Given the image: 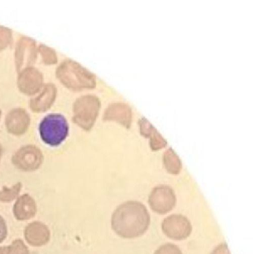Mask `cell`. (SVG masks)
Listing matches in <instances>:
<instances>
[{
	"label": "cell",
	"instance_id": "cell-1",
	"mask_svg": "<svg viewBox=\"0 0 253 254\" xmlns=\"http://www.w3.org/2000/svg\"><path fill=\"white\" fill-rule=\"evenodd\" d=\"M150 224V214L141 202H125L119 205L112 215V229L124 239H135L142 236Z\"/></svg>",
	"mask_w": 253,
	"mask_h": 254
},
{
	"label": "cell",
	"instance_id": "cell-2",
	"mask_svg": "<svg viewBox=\"0 0 253 254\" xmlns=\"http://www.w3.org/2000/svg\"><path fill=\"white\" fill-rule=\"evenodd\" d=\"M57 76L63 84L72 90L92 89L96 86L95 75L71 60L65 61L58 68Z\"/></svg>",
	"mask_w": 253,
	"mask_h": 254
},
{
	"label": "cell",
	"instance_id": "cell-3",
	"mask_svg": "<svg viewBox=\"0 0 253 254\" xmlns=\"http://www.w3.org/2000/svg\"><path fill=\"white\" fill-rule=\"evenodd\" d=\"M39 131L45 143L50 146H58L68 136V123L61 114H49L42 120Z\"/></svg>",
	"mask_w": 253,
	"mask_h": 254
},
{
	"label": "cell",
	"instance_id": "cell-4",
	"mask_svg": "<svg viewBox=\"0 0 253 254\" xmlns=\"http://www.w3.org/2000/svg\"><path fill=\"white\" fill-rule=\"evenodd\" d=\"M101 108L99 99L93 95L82 96L74 104L73 121L86 130H89L95 124Z\"/></svg>",
	"mask_w": 253,
	"mask_h": 254
},
{
	"label": "cell",
	"instance_id": "cell-5",
	"mask_svg": "<svg viewBox=\"0 0 253 254\" xmlns=\"http://www.w3.org/2000/svg\"><path fill=\"white\" fill-rule=\"evenodd\" d=\"M177 203L175 192L166 185L154 187L148 197L150 209L159 215H165L172 210Z\"/></svg>",
	"mask_w": 253,
	"mask_h": 254
},
{
	"label": "cell",
	"instance_id": "cell-6",
	"mask_svg": "<svg viewBox=\"0 0 253 254\" xmlns=\"http://www.w3.org/2000/svg\"><path fill=\"white\" fill-rule=\"evenodd\" d=\"M164 234L173 240L181 241L187 239L192 232L190 221L183 215H171L162 223Z\"/></svg>",
	"mask_w": 253,
	"mask_h": 254
},
{
	"label": "cell",
	"instance_id": "cell-7",
	"mask_svg": "<svg viewBox=\"0 0 253 254\" xmlns=\"http://www.w3.org/2000/svg\"><path fill=\"white\" fill-rule=\"evenodd\" d=\"M43 161L41 151L34 145H26L18 150L12 157V163L25 172L37 170Z\"/></svg>",
	"mask_w": 253,
	"mask_h": 254
},
{
	"label": "cell",
	"instance_id": "cell-8",
	"mask_svg": "<svg viewBox=\"0 0 253 254\" xmlns=\"http://www.w3.org/2000/svg\"><path fill=\"white\" fill-rule=\"evenodd\" d=\"M43 84L41 73L34 68L21 71L18 78V87L22 93L33 95L40 90Z\"/></svg>",
	"mask_w": 253,
	"mask_h": 254
},
{
	"label": "cell",
	"instance_id": "cell-9",
	"mask_svg": "<svg viewBox=\"0 0 253 254\" xmlns=\"http://www.w3.org/2000/svg\"><path fill=\"white\" fill-rule=\"evenodd\" d=\"M35 42L28 38H22L16 46V63L18 72L25 66L34 63L36 56Z\"/></svg>",
	"mask_w": 253,
	"mask_h": 254
},
{
	"label": "cell",
	"instance_id": "cell-10",
	"mask_svg": "<svg viewBox=\"0 0 253 254\" xmlns=\"http://www.w3.org/2000/svg\"><path fill=\"white\" fill-rule=\"evenodd\" d=\"M24 234L26 242L32 246H43L50 239V231L47 226L39 221L28 224L25 227Z\"/></svg>",
	"mask_w": 253,
	"mask_h": 254
},
{
	"label": "cell",
	"instance_id": "cell-11",
	"mask_svg": "<svg viewBox=\"0 0 253 254\" xmlns=\"http://www.w3.org/2000/svg\"><path fill=\"white\" fill-rule=\"evenodd\" d=\"M29 123V115L22 108L13 110L6 117V127L8 132L13 134L20 135L25 133Z\"/></svg>",
	"mask_w": 253,
	"mask_h": 254
},
{
	"label": "cell",
	"instance_id": "cell-12",
	"mask_svg": "<svg viewBox=\"0 0 253 254\" xmlns=\"http://www.w3.org/2000/svg\"><path fill=\"white\" fill-rule=\"evenodd\" d=\"M104 120L117 122L126 128H129L132 123L130 107L125 103L112 104L104 113Z\"/></svg>",
	"mask_w": 253,
	"mask_h": 254
},
{
	"label": "cell",
	"instance_id": "cell-13",
	"mask_svg": "<svg viewBox=\"0 0 253 254\" xmlns=\"http://www.w3.org/2000/svg\"><path fill=\"white\" fill-rule=\"evenodd\" d=\"M13 215L19 221L30 219L35 215L37 206L35 200L28 194L18 197L13 206Z\"/></svg>",
	"mask_w": 253,
	"mask_h": 254
},
{
	"label": "cell",
	"instance_id": "cell-14",
	"mask_svg": "<svg viewBox=\"0 0 253 254\" xmlns=\"http://www.w3.org/2000/svg\"><path fill=\"white\" fill-rule=\"evenodd\" d=\"M138 126L141 134L150 139V146L153 151H159L166 146L167 141L147 119L144 117L140 119Z\"/></svg>",
	"mask_w": 253,
	"mask_h": 254
},
{
	"label": "cell",
	"instance_id": "cell-15",
	"mask_svg": "<svg viewBox=\"0 0 253 254\" xmlns=\"http://www.w3.org/2000/svg\"><path fill=\"white\" fill-rule=\"evenodd\" d=\"M57 89L54 84H49L45 86L43 92L35 99H31L30 102L31 109L35 112L46 111L50 108L56 98Z\"/></svg>",
	"mask_w": 253,
	"mask_h": 254
},
{
	"label": "cell",
	"instance_id": "cell-16",
	"mask_svg": "<svg viewBox=\"0 0 253 254\" xmlns=\"http://www.w3.org/2000/svg\"><path fill=\"white\" fill-rule=\"evenodd\" d=\"M163 164L167 172L171 175H178L181 172V160L171 148L164 153Z\"/></svg>",
	"mask_w": 253,
	"mask_h": 254
},
{
	"label": "cell",
	"instance_id": "cell-17",
	"mask_svg": "<svg viewBox=\"0 0 253 254\" xmlns=\"http://www.w3.org/2000/svg\"><path fill=\"white\" fill-rule=\"evenodd\" d=\"M22 188L21 183H17L11 187H3L0 188V201L11 202L19 195Z\"/></svg>",
	"mask_w": 253,
	"mask_h": 254
},
{
	"label": "cell",
	"instance_id": "cell-18",
	"mask_svg": "<svg viewBox=\"0 0 253 254\" xmlns=\"http://www.w3.org/2000/svg\"><path fill=\"white\" fill-rule=\"evenodd\" d=\"M6 254H29V251L22 240L16 239L7 247Z\"/></svg>",
	"mask_w": 253,
	"mask_h": 254
},
{
	"label": "cell",
	"instance_id": "cell-19",
	"mask_svg": "<svg viewBox=\"0 0 253 254\" xmlns=\"http://www.w3.org/2000/svg\"><path fill=\"white\" fill-rule=\"evenodd\" d=\"M39 51L41 53L42 56L44 59L45 63L49 64L57 63L56 53L53 50L46 46L41 45L39 47Z\"/></svg>",
	"mask_w": 253,
	"mask_h": 254
},
{
	"label": "cell",
	"instance_id": "cell-20",
	"mask_svg": "<svg viewBox=\"0 0 253 254\" xmlns=\"http://www.w3.org/2000/svg\"><path fill=\"white\" fill-rule=\"evenodd\" d=\"M153 254H183V253L177 245L167 243L159 247Z\"/></svg>",
	"mask_w": 253,
	"mask_h": 254
},
{
	"label": "cell",
	"instance_id": "cell-21",
	"mask_svg": "<svg viewBox=\"0 0 253 254\" xmlns=\"http://www.w3.org/2000/svg\"><path fill=\"white\" fill-rule=\"evenodd\" d=\"M11 32L10 29L0 26V50L5 48L10 43Z\"/></svg>",
	"mask_w": 253,
	"mask_h": 254
},
{
	"label": "cell",
	"instance_id": "cell-22",
	"mask_svg": "<svg viewBox=\"0 0 253 254\" xmlns=\"http://www.w3.org/2000/svg\"><path fill=\"white\" fill-rule=\"evenodd\" d=\"M211 254H231L229 251V248H228L227 244L223 243L220 244L218 246L216 247Z\"/></svg>",
	"mask_w": 253,
	"mask_h": 254
},
{
	"label": "cell",
	"instance_id": "cell-23",
	"mask_svg": "<svg viewBox=\"0 0 253 254\" xmlns=\"http://www.w3.org/2000/svg\"><path fill=\"white\" fill-rule=\"evenodd\" d=\"M7 236V228L5 221L0 215V243L6 239Z\"/></svg>",
	"mask_w": 253,
	"mask_h": 254
},
{
	"label": "cell",
	"instance_id": "cell-24",
	"mask_svg": "<svg viewBox=\"0 0 253 254\" xmlns=\"http://www.w3.org/2000/svg\"><path fill=\"white\" fill-rule=\"evenodd\" d=\"M7 251V247H1L0 248V254H6Z\"/></svg>",
	"mask_w": 253,
	"mask_h": 254
},
{
	"label": "cell",
	"instance_id": "cell-25",
	"mask_svg": "<svg viewBox=\"0 0 253 254\" xmlns=\"http://www.w3.org/2000/svg\"><path fill=\"white\" fill-rule=\"evenodd\" d=\"M1 152H2V148H1V145H0V160H1Z\"/></svg>",
	"mask_w": 253,
	"mask_h": 254
},
{
	"label": "cell",
	"instance_id": "cell-26",
	"mask_svg": "<svg viewBox=\"0 0 253 254\" xmlns=\"http://www.w3.org/2000/svg\"><path fill=\"white\" fill-rule=\"evenodd\" d=\"M1 111H0V117H1Z\"/></svg>",
	"mask_w": 253,
	"mask_h": 254
}]
</instances>
